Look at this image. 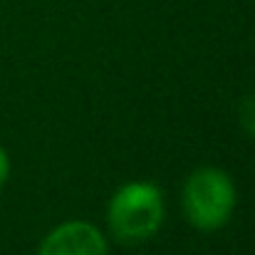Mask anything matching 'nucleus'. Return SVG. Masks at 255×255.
I'll return each instance as SVG.
<instances>
[{
	"mask_svg": "<svg viewBox=\"0 0 255 255\" xmlns=\"http://www.w3.org/2000/svg\"><path fill=\"white\" fill-rule=\"evenodd\" d=\"M164 221V201L151 183H127L109 203V226L124 243L151 238Z\"/></svg>",
	"mask_w": 255,
	"mask_h": 255,
	"instance_id": "nucleus-1",
	"label": "nucleus"
},
{
	"mask_svg": "<svg viewBox=\"0 0 255 255\" xmlns=\"http://www.w3.org/2000/svg\"><path fill=\"white\" fill-rule=\"evenodd\" d=\"M236 206L233 181L218 169H198L183 186V211L186 218L201 228H221Z\"/></svg>",
	"mask_w": 255,
	"mask_h": 255,
	"instance_id": "nucleus-2",
	"label": "nucleus"
},
{
	"mask_svg": "<svg viewBox=\"0 0 255 255\" xmlns=\"http://www.w3.org/2000/svg\"><path fill=\"white\" fill-rule=\"evenodd\" d=\"M40 255H109L102 233L85 221L62 223L40 246Z\"/></svg>",
	"mask_w": 255,
	"mask_h": 255,
	"instance_id": "nucleus-3",
	"label": "nucleus"
},
{
	"mask_svg": "<svg viewBox=\"0 0 255 255\" xmlns=\"http://www.w3.org/2000/svg\"><path fill=\"white\" fill-rule=\"evenodd\" d=\"M238 114H241V124H243V129H246L251 136H255V94L246 97V99L241 102Z\"/></svg>",
	"mask_w": 255,
	"mask_h": 255,
	"instance_id": "nucleus-4",
	"label": "nucleus"
},
{
	"mask_svg": "<svg viewBox=\"0 0 255 255\" xmlns=\"http://www.w3.org/2000/svg\"><path fill=\"white\" fill-rule=\"evenodd\" d=\"M7 169H10V164H7V156H5V151H2V146H0V186H2L5 178H7Z\"/></svg>",
	"mask_w": 255,
	"mask_h": 255,
	"instance_id": "nucleus-5",
	"label": "nucleus"
}]
</instances>
